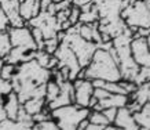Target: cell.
Wrapping results in <instances>:
<instances>
[{
  "label": "cell",
  "instance_id": "obj_1",
  "mask_svg": "<svg viewBox=\"0 0 150 130\" xmlns=\"http://www.w3.org/2000/svg\"><path fill=\"white\" fill-rule=\"evenodd\" d=\"M86 79L90 80H106V82H118L121 80V71L116 58L113 46L110 49L98 47L90 64L84 68Z\"/></svg>",
  "mask_w": 150,
  "mask_h": 130
},
{
  "label": "cell",
  "instance_id": "obj_2",
  "mask_svg": "<svg viewBox=\"0 0 150 130\" xmlns=\"http://www.w3.org/2000/svg\"><path fill=\"white\" fill-rule=\"evenodd\" d=\"M58 39L61 42L66 43L77 56L79 62L81 65V68H86L90 64V61L92 60V57L95 54L98 44L90 40H86L84 37L80 36V33L77 32V26L73 25L66 31H59L58 32Z\"/></svg>",
  "mask_w": 150,
  "mask_h": 130
},
{
  "label": "cell",
  "instance_id": "obj_3",
  "mask_svg": "<svg viewBox=\"0 0 150 130\" xmlns=\"http://www.w3.org/2000/svg\"><path fill=\"white\" fill-rule=\"evenodd\" d=\"M90 108L79 107L76 104H69L65 107L51 111V119H54L59 130H77L83 121L88 119Z\"/></svg>",
  "mask_w": 150,
  "mask_h": 130
},
{
  "label": "cell",
  "instance_id": "obj_4",
  "mask_svg": "<svg viewBox=\"0 0 150 130\" xmlns=\"http://www.w3.org/2000/svg\"><path fill=\"white\" fill-rule=\"evenodd\" d=\"M121 18L135 32L138 28H150V6L145 0H134L123 9Z\"/></svg>",
  "mask_w": 150,
  "mask_h": 130
},
{
  "label": "cell",
  "instance_id": "obj_5",
  "mask_svg": "<svg viewBox=\"0 0 150 130\" xmlns=\"http://www.w3.org/2000/svg\"><path fill=\"white\" fill-rule=\"evenodd\" d=\"M26 25H29L30 28L40 29L43 36H44V40L55 37L59 31H62L57 18H55V15L50 14L48 11H40V14L36 15L35 18H32Z\"/></svg>",
  "mask_w": 150,
  "mask_h": 130
},
{
  "label": "cell",
  "instance_id": "obj_6",
  "mask_svg": "<svg viewBox=\"0 0 150 130\" xmlns=\"http://www.w3.org/2000/svg\"><path fill=\"white\" fill-rule=\"evenodd\" d=\"M54 56L58 60V68L61 66H66L70 71V80H74L77 78V75L80 74V71L83 69L80 62H79L77 56L74 54V51L66 44V43L61 42L59 47L54 53Z\"/></svg>",
  "mask_w": 150,
  "mask_h": 130
},
{
  "label": "cell",
  "instance_id": "obj_7",
  "mask_svg": "<svg viewBox=\"0 0 150 130\" xmlns=\"http://www.w3.org/2000/svg\"><path fill=\"white\" fill-rule=\"evenodd\" d=\"M8 35L13 47H21L25 50H37V43L33 37L32 29L28 25L18 26V28L11 26L8 29Z\"/></svg>",
  "mask_w": 150,
  "mask_h": 130
},
{
  "label": "cell",
  "instance_id": "obj_8",
  "mask_svg": "<svg viewBox=\"0 0 150 130\" xmlns=\"http://www.w3.org/2000/svg\"><path fill=\"white\" fill-rule=\"evenodd\" d=\"M129 47L134 61L141 68H150V47L147 44V39L135 35L132 37Z\"/></svg>",
  "mask_w": 150,
  "mask_h": 130
},
{
  "label": "cell",
  "instance_id": "obj_9",
  "mask_svg": "<svg viewBox=\"0 0 150 130\" xmlns=\"http://www.w3.org/2000/svg\"><path fill=\"white\" fill-rule=\"evenodd\" d=\"M74 87V104L83 108H90V101L94 96V84L90 79H74L73 80Z\"/></svg>",
  "mask_w": 150,
  "mask_h": 130
},
{
  "label": "cell",
  "instance_id": "obj_10",
  "mask_svg": "<svg viewBox=\"0 0 150 130\" xmlns=\"http://www.w3.org/2000/svg\"><path fill=\"white\" fill-rule=\"evenodd\" d=\"M0 9L7 14L11 26L18 28L26 25V22L19 14V0H0Z\"/></svg>",
  "mask_w": 150,
  "mask_h": 130
},
{
  "label": "cell",
  "instance_id": "obj_11",
  "mask_svg": "<svg viewBox=\"0 0 150 130\" xmlns=\"http://www.w3.org/2000/svg\"><path fill=\"white\" fill-rule=\"evenodd\" d=\"M40 0H19V14L26 24L36 15L40 14Z\"/></svg>",
  "mask_w": 150,
  "mask_h": 130
},
{
  "label": "cell",
  "instance_id": "obj_12",
  "mask_svg": "<svg viewBox=\"0 0 150 130\" xmlns=\"http://www.w3.org/2000/svg\"><path fill=\"white\" fill-rule=\"evenodd\" d=\"M4 107H6V111H7V116H8L10 121H17L18 118V114H19V109L22 108V102L19 101L18 98V94L13 91L10 93L7 97L4 98Z\"/></svg>",
  "mask_w": 150,
  "mask_h": 130
},
{
  "label": "cell",
  "instance_id": "obj_13",
  "mask_svg": "<svg viewBox=\"0 0 150 130\" xmlns=\"http://www.w3.org/2000/svg\"><path fill=\"white\" fill-rule=\"evenodd\" d=\"M114 125L117 126L118 129H127V127L137 125L134 114L128 109V107H121L117 109V116H116Z\"/></svg>",
  "mask_w": 150,
  "mask_h": 130
},
{
  "label": "cell",
  "instance_id": "obj_14",
  "mask_svg": "<svg viewBox=\"0 0 150 130\" xmlns=\"http://www.w3.org/2000/svg\"><path fill=\"white\" fill-rule=\"evenodd\" d=\"M22 107L29 115L33 116L36 114H39V112H41L47 107V100L46 97H32L23 102Z\"/></svg>",
  "mask_w": 150,
  "mask_h": 130
},
{
  "label": "cell",
  "instance_id": "obj_15",
  "mask_svg": "<svg viewBox=\"0 0 150 130\" xmlns=\"http://www.w3.org/2000/svg\"><path fill=\"white\" fill-rule=\"evenodd\" d=\"M61 93V84L54 79H50L47 82V86H46V100H47V104L51 101H54L55 98L59 96Z\"/></svg>",
  "mask_w": 150,
  "mask_h": 130
},
{
  "label": "cell",
  "instance_id": "obj_16",
  "mask_svg": "<svg viewBox=\"0 0 150 130\" xmlns=\"http://www.w3.org/2000/svg\"><path fill=\"white\" fill-rule=\"evenodd\" d=\"M88 122L92 123V125H98V126L109 125V121H108V118L105 116L103 111H96V109H90Z\"/></svg>",
  "mask_w": 150,
  "mask_h": 130
},
{
  "label": "cell",
  "instance_id": "obj_17",
  "mask_svg": "<svg viewBox=\"0 0 150 130\" xmlns=\"http://www.w3.org/2000/svg\"><path fill=\"white\" fill-rule=\"evenodd\" d=\"M11 49H13V46H11L8 32H0V57L6 58L11 51Z\"/></svg>",
  "mask_w": 150,
  "mask_h": 130
},
{
  "label": "cell",
  "instance_id": "obj_18",
  "mask_svg": "<svg viewBox=\"0 0 150 130\" xmlns=\"http://www.w3.org/2000/svg\"><path fill=\"white\" fill-rule=\"evenodd\" d=\"M13 91H14L13 82L0 76V101H4V98L7 97L10 93H13Z\"/></svg>",
  "mask_w": 150,
  "mask_h": 130
},
{
  "label": "cell",
  "instance_id": "obj_19",
  "mask_svg": "<svg viewBox=\"0 0 150 130\" xmlns=\"http://www.w3.org/2000/svg\"><path fill=\"white\" fill-rule=\"evenodd\" d=\"M59 44H61V40L58 39V36H55V37H51V39H46L41 49H39V50H44L47 53H50V54H54L57 51V49L59 47Z\"/></svg>",
  "mask_w": 150,
  "mask_h": 130
},
{
  "label": "cell",
  "instance_id": "obj_20",
  "mask_svg": "<svg viewBox=\"0 0 150 130\" xmlns=\"http://www.w3.org/2000/svg\"><path fill=\"white\" fill-rule=\"evenodd\" d=\"M32 130H59V127L55 123L54 119H47V121H43V122H36L33 125Z\"/></svg>",
  "mask_w": 150,
  "mask_h": 130
},
{
  "label": "cell",
  "instance_id": "obj_21",
  "mask_svg": "<svg viewBox=\"0 0 150 130\" xmlns=\"http://www.w3.org/2000/svg\"><path fill=\"white\" fill-rule=\"evenodd\" d=\"M15 74H17V65L6 62L4 66H3V69H1V72H0V76L4 78V79L11 80L14 76H15Z\"/></svg>",
  "mask_w": 150,
  "mask_h": 130
},
{
  "label": "cell",
  "instance_id": "obj_22",
  "mask_svg": "<svg viewBox=\"0 0 150 130\" xmlns=\"http://www.w3.org/2000/svg\"><path fill=\"white\" fill-rule=\"evenodd\" d=\"M80 14H81V9L73 4L70 9V14H69V21L72 25H77L80 22Z\"/></svg>",
  "mask_w": 150,
  "mask_h": 130
},
{
  "label": "cell",
  "instance_id": "obj_23",
  "mask_svg": "<svg viewBox=\"0 0 150 130\" xmlns=\"http://www.w3.org/2000/svg\"><path fill=\"white\" fill-rule=\"evenodd\" d=\"M10 28H11V24H10L8 17L0 9V32H8Z\"/></svg>",
  "mask_w": 150,
  "mask_h": 130
},
{
  "label": "cell",
  "instance_id": "obj_24",
  "mask_svg": "<svg viewBox=\"0 0 150 130\" xmlns=\"http://www.w3.org/2000/svg\"><path fill=\"white\" fill-rule=\"evenodd\" d=\"M117 109H118V108H114V107L105 108V109H102V111H103V114H105V116L108 118L109 123H114V121H116V116H117Z\"/></svg>",
  "mask_w": 150,
  "mask_h": 130
},
{
  "label": "cell",
  "instance_id": "obj_25",
  "mask_svg": "<svg viewBox=\"0 0 150 130\" xmlns=\"http://www.w3.org/2000/svg\"><path fill=\"white\" fill-rule=\"evenodd\" d=\"M8 119V116H7V111H6V107H4V102L0 101V123L1 122H4Z\"/></svg>",
  "mask_w": 150,
  "mask_h": 130
},
{
  "label": "cell",
  "instance_id": "obj_26",
  "mask_svg": "<svg viewBox=\"0 0 150 130\" xmlns=\"http://www.w3.org/2000/svg\"><path fill=\"white\" fill-rule=\"evenodd\" d=\"M103 126H98V125H92V123H88L86 127V130H102Z\"/></svg>",
  "mask_w": 150,
  "mask_h": 130
},
{
  "label": "cell",
  "instance_id": "obj_27",
  "mask_svg": "<svg viewBox=\"0 0 150 130\" xmlns=\"http://www.w3.org/2000/svg\"><path fill=\"white\" fill-rule=\"evenodd\" d=\"M102 130H120V129H118V127L114 125V123H109V125L103 126V129H102Z\"/></svg>",
  "mask_w": 150,
  "mask_h": 130
},
{
  "label": "cell",
  "instance_id": "obj_28",
  "mask_svg": "<svg viewBox=\"0 0 150 130\" xmlns=\"http://www.w3.org/2000/svg\"><path fill=\"white\" fill-rule=\"evenodd\" d=\"M4 64H6L4 58H1V57H0V72H1V69H3V66H4Z\"/></svg>",
  "mask_w": 150,
  "mask_h": 130
},
{
  "label": "cell",
  "instance_id": "obj_29",
  "mask_svg": "<svg viewBox=\"0 0 150 130\" xmlns=\"http://www.w3.org/2000/svg\"><path fill=\"white\" fill-rule=\"evenodd\" d=\"M146 39H147V44H149V47H150V35L146 37Z\"/></svg>",
  "mask_w": 150,
  "mask_h": 130
},
{
  "label": "cell",
  "instance_id": "obj_30",
  "mask_svg": "<svg viewBox=\"0 0 150 130\" xmlns=\"http://www.w3.org/2000/svg\"><path fill=\"white\" fill-rule=\"evenodd\" d=\"M51 1H54V3H59V1H64V0H51Z\"/></svg>",
  "mask_w": 150,
  "mask_h": 130
}]
</instances>
